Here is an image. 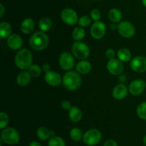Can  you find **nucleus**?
Listing matches in <instances>:
<instances>
[{"label": "nucleus", "mask_w": 146, "mask_h": 146, "mask_svg": "<svg viewBox=\"0 0 146 146\" xmlns=\"http://www.w3.org/2000/svg\"><path fill=\"white\" fill-rule=\"evenodd\" d=\"M146 87V82L143 80H133L128 87V91L135 96L140 95L144 92Z\"/></svg>", "instance_id": "ddd939ff"}, {"label": "nucleus", "mask_w": 146, "mask_h": 146, "mask_svg": "<svg viewBox=\"0 0 146 146\" xmlns=\"http://www.w3.org/2000/svg\"><path fill=\"white\" fill-rule=\"evenodd\" d=\"M128 91V90L126 86L123 83H121V84H117L114 87L112 92V95L113 98L116 100H122L126 97Z\"/></svg>", "instance_id": "dca6fc26"}, {"label": "nucleus", "mask_w": 146, "mask_h": 146, "mask_svg": "<svg viewBox=\"0 0 146 146\" xmlns=\"http://www.w3.org/2000/svg\"><path fill=\"white\" fill-rule=\"evenodd\" d=\"M142 3L144 7H146V0H142Z\"/></svg>", "instance_id": "37998d69"}, {"label": "nucleus", "mask_w": 146, "mask_h": 146, "mask_svg": "<svg viewBox=\"0 0 146 146\" xmlns=\"http://www.w3.org/2000/svg\"><path fill=\"white\" fill-rule=\"evenodd\" d=\"M76 71L79 73L80 74H86L91 72L92 69L91 64L88 61L86 60H81L78 62V64H76Z\"/></svg>", "instance_id": "aec40b11"}, {"label": "nucleus", "mask_w": 146, "mask_h": 146, "mask_svg": "<svg viewBox=\"0 0 146 146\" xmlns=\"http://www.w3.org/2000/svg\"><path fill=\"white\" fill-rule=\"evenodd\" d=\"M137 115L141 120H146V101L141 103L137 107Z\"/></svg>", "instance_id": "c85d7f7f"}, {"label": "nucleus", "mask_w": 146, "mask_h": 146, "mask_svg": "<svg viewBox=\"0 0 146 146\" xmlns=\"http://www.w3.org/2000/svg\"><path fill=\"white\" fill-rule=\"evenodd\" d=\"M90 17H91V19L94 21H100L101 18V13L98 9H93L91 11V13H90Z\"/></svg>", "instance_id": "473e14b6"}, {"label": "nucleus", "mask_w": 146, "mask_h": 146, "mask_svg": "<svg viewBox=\"0 0 146 146\" xmlns=\"http://www.w3.org/2000/svg\"><path fill=\"white\" fill-rule=\"evenodd\" d=\"M33 55L30 50L23 48L19 50L14 58L16 66L21 70H29L32 65Z\"/></svg>", "instance_id": "f257e3e1"}, {"label": "nucleus", "mask_w": 146, "mask_h": 146, "mask_svg": "<svg viewBox=\"0 0 146 146\" xmlns=\"http://www.w3.org/2000/svg\"><path fill=\"white\" fill-rule=\"evenodd\" d=\"M115 51H114L113 49H108V50H106V56L107 58L109 59V60L115 58Z\"/></svg>", "instance_id": "f704fd0d"}, {"label": "nucleus", "mask_w": 146, "mask_h": 146, "mask_svg": "<svg viewBox=\"0 0 146 146\" xmlns=\"http://www.w3.org/2000/svg\"><path fill=\"white\" fill-rule=\"evenodd\" d=\"M110 27H111V29L112 30L118 29V25L116 24V23H112V24L110 25Z\"/></svg>", "instance_id": "58836bf2"}, {"label": "nucleus", "mask_w": 146, "mask_h": 146, "mask_svg": "<svg viewBox=\"0 0 146 146\" xmlns=\"http://www.w3.org/2000/svg\"><path fill=\"white\" fill-rule=\"evenodd\" d=\"M63 86L69 91L76 90L81 87V77L79 73L76 71H68L63 77Z\"/></svg>", "instance_id": "f03ea898"}, {"label": "nucleus", "mask_w": 146, "mask_h": 146, "mask_svg": "<svg viewBox=\"0 0 146 146\" xmlns=\"http://www.w3.org/2000/svg\"><path fill=\"white\" fill-rule=\"evenodd\" d=\"M35 26L34 21L31 18H27L22 21L20 26L21 32L25 34H30L33 31Z\"/></svg>", "instance_id": "f3484780"}, {"label": "nucleus", "mask_w": 146, "mask_h": 146, "mask_svg": "<svg viewBox=\"0 0 146 146\" xmlns=\"http://www.w3.org/2000/svg\"><path fill=\"white\" fill-rule=\"evenodd\" d=\"M29 72L31 77H37L41 74V69L38 64H32L29 69Z\"/></svg>", "instance_id": "7c9ffc66"}, {"label": "nucleus", "mask_w": 146, "mask_h": 146, "mask_svg": "<svg viewBox=\"0 0 146 146\" xmlns=\"http://www.w3.org/2000/svg\"><path fill=\"white\" fill-rule=\"evenodd\" d=\"M108 17L113 23H120L122 19V12L117 8H113L108 11Z\"/></svg>", "instance_id": "4be33fe9"}, {"label": "nucleus", "mask_w": 146, "mask_h": 146, "mask_svg": "<svg viewBox=\"0 0 146 146\" xmlns=\"http://www.w3.org/2000/svg\"><path fill=\"white\" fill-rule=\"evenodd\" d=\"M86 35V31L84 27H76L72 32V37L76 42L81 41L84 38Z\"/></svg>", "instance_id": "a878e982"}, {"label": "nucleus", "mask_w": 146, "mask_h": 146, "mask_svg": "<svg viewBox=\"0 0 146 146\" xmlns=\"http://www.w3.org/2000/svg\"><path fill=\"white\" fill-rule=\"evenodd\" d=\"M61 107H62L64 110H70V109L71 108V102H70L68 100H63L62 102H61Z\"/></svg>", "instance_id": "72a5a7b5"}, {"label": "nucleus", "mask_w": 146, "mask_h": 146, "mask_svg": "<svg viewBox=\"0 0 146 146\" xmlns=\"http://www.w3.org/2000/svg\"><path fill=\"white\" fill-rule=\"evenodd\" d=\"M4 14H5V9H4V5L3 4H0V17L2 18L4 17Z\"/></svg>", "instance_id": "4c0bfd02"}, {"label": "nucleus", "mask_w": 146, "mask_h": 146, "mask_svg": "<svg viewBox=\"0 0 146 146\" xmlns=\"http://www.w3.org/2000/svg\"><path fill=\"white\" fill-rule=\"evenodd\" d=\"M68 116L73 123H78L82 118V113L77 106H72L69 110Z\"/></svg>", "instance_id": "412c9836"}, {"label": "nucleus", "mask_w": 146, "mask_h": 146, "mask_svg": "<svg viewBox=\"0 0 146 146\" xmlns=\"http://www.w3.org/2000/svg\"><path fill=\"white\" fill-rule=\"evenodd\" d=\"M7 44L11 50H18L22 47L23 40L19 34H11L7 39Z\"/></svg>", "instance_id": "2eb2a0df"}, {"label": "nucleus", "mask_w": 146, "mask_h": 146, "mask_svg": "<svg viewBox=\"0 0 146 146\" xmlns=\"http://www.w3.org/2000/svg\"><path fill=\"white\" fill-rule=\"evenodd\" d=\"M102 134L98 129H90L83 136V142L88 146H94L98 144L101 140Z\"/></svg>", "instance_id": "423d86ee"}, {"label": "nucleus", "mask_w": 146, "mask_h": 146, "mask_svg": "<svg viewBox=\"0 0 146 146\" xmlns=\"http://www.w3.org/2000/svg\"><path fill=\"white\" fill-rule=\"evenodd\" d=\"M126 80V77L125 75H120L119 77V81H121V82H123Z\"/></svg>", "instance_id": "a19ab883"}, {"label": "nucleus", "mask_w": 146, "mask_h": 146, "mask_svg": "<svg viewBox=\"0 0 146 146\" xmlns=\"http://www.w3.org/2000/svg\"><path fill=\"white\" fill-rule=\"evenodd\" d=\"M94 1H101V0H94Z\"/></svg>", "instance_id": "c03bdc74"}, {"label": "nucleus", "mask_w": 146, "mask_h": 146, "mask_svg": "<svg viewBox=\"0 0 146 146\" xmlns=\"http://www.w3.org/2000/svg\"><path fill=\"white\" fill-rule=\"evenodd\" d=\"M91 17L88 15H83L78 19V24L81 27H86L91 24Z\"/></svg>", "instance_id": "2f4dec72"}, {"label": "nucleus", "mask_w": 146, "mask_h": 146, "mask_svg": "<svg viewBox=\"0 0 146 146\" xmlns=\"http://www.w3.org/2000/svg\"><path fill=\"white\" fill-rule=\"evenodd\" d=\"M12 27L7 21H2L0 24V35L2 38H7L11 34Z\"/></svg>", "instance_id": "5701e85b"}, {"label": "nucleus", "mask_w": 146, "mask_h": 146, "mask_svg": "<svg viewBox=\"0 0 146 146\" xmlns=\"http://www.w3.org/2000/svg\"><path fill=\"white\" fill-rule=\"evenodd\" d=\"M70 137L73 140L76 142H79L80 140H83V135L82 131L81 129L78 128V127H74L70 131Z\"/></svg>", "instance_id": "bb28decb"}, {"label": "nucleus", "mask_w": 146, "mask_h": 146, "mask_svg": "<svg viewBox=\"0 0 146 146\" xmlns=\"http://www.w3.org/2000/svg\"><path fill=\"white\" fill-rule=\"evenodd\" d=\"M107 70L113 75H120L123 70V64L118 59H111L107 63Z\"/></svg>", "instance_id": "f8f14e48"}, {"label": "nucleus", "mask_w": 146, "mask_h": 146, "mask_svg": "<svg viewBox=\"0 0 146 146\" xmlns=\"http://www.w3.org/2000/svg\"><path fill=\"white\" fill-rule=\"evenodd\" d=\"M29 146H41V144H40L37 141H32L31 143L29 144Z\"/></svg>", "instance_id": "ea45409f"}, {"label": "nucleus", "mask_w": 146, "mask_h": 146, "mask_svg": "<svg viewBox=\"0 0 146 146\" xmlns=\"http://www.w3.org/2000/svg\"><path fill=\"white\" fill-rule=\"evenodd\" d=\"M117 56H118V60L124 62H129L131 60V52L127 48H121L118 50Z\"/></svg>", "instance_id": "393cba45"}, {"label": "nucleus", "mask_w": 146, "mask_h": 146, "mask_svg": "<svg viewBox=\"0 0 146 146\" xmlns=\"http://www.w3.org/2000/svg\"><path fill=\"white\" fill-rule=\"evenodd\" d=\"M31 76L29 72H21L17 77V82L21 87H26L31 82Z\"/></svg>", "instance_id": "6ab92c4d"}, {"label": "nucleus", "mask_w": 146, "mask_h": 146, "mask_svg": "<svg viewBox=\"0 0 146 146\" xmlns=\"http://www.w3.org/2000/svg\"><path fill=\"white\" fill-rule=\"evenodd\" d=\"M61 18L65 24L74 25L78 23V17L76 11L71 8H66L61 13Z\"/></svg>", "instance_id": "6e6552de"}, {"label": "nucleus", "mask_w": 146, "mask_h": 146, "mask_svg": "<svg viewBox=\"0 0 146 146\" xmlns=\"http://www.w3.org/2000/svg\"><path fill=\"white\" fill-rule=\"evenodd\" d=\"M9 117L8 115L5 112H1L0 113V128L4 129L6 128L9 124Z\"/></svg>", "instance_id": "c756f323"}, {"label": "nucleus", "mask_w": 146, "mask_h": 146, "mask_svg": "<svg viewBox=\"0 0 146 146\" xmlns=\"http://www.w3.org/2000/svg\"><path fill=\"white\" fill-rule=\"evenodd\" d=\"M59 64L63 70L70 71L75 64L74 56L67 52H63L59 57Z\"/></svg>", "instance_id": "1a4fd4ad"}, {"label": "nucleus", "mask_w": 146, "mask_h": 146, "mask_svg": "<svg viewBox=\"0 0 146 146\" xmlns=\"http://www.w3.org/2000/svg\"><path fill=\"white\" fill-rule=\"evenodd\" d=\"M48 44V37L44 31H36L31 36L29 45L36 51H41L46 48Z\"/></svg>", "instance_id": "7ed1b4c3"}, {"label": "nucleus", "mask_w": 146, "mask_h": 146, "mask_svg": "<svg viewBox=\"0 0 146 146\" xmlns=\"http://www.w3.org/2000/svg\"><path fill=\"white\" fill-rule=\"evenodd\" d=\"M143 142L144 144L146 145V135L143 137Z\"/></svg>", "instance_id": "79ce46f5"}, {"label": "nucleus", "mask_w": 146, "mask_h": 146, "mask_svg": "<svg viewBox=\"0 0 146 146\" xmlns=\"http://www.w3.org/2000/svg\"><path fill=\"white\" fill-rule=\"evenodd\" d=\"M38 27L41 31H48L52 27V21L49 17H43L38 21Z\"/></svg>", "instance_id": "b1692460"}, {"label": "nucleus", "mask_w": 146, "mask_h": 146, "mask_svg": "<svg viewBox=\"0 0 146 146\" xmlns=\"http://www.w3.org/2000/svg\"><path fill=\"white\" fill-rule=\"evenodd\" d=\"M106 32V24L101 21H95L91 28V35L96 40L103 38Z\"/></svg>", "instance_id": "9d476101"}, {"label": "nucleus", "mask_w": 146, "mask_h": 146, "mask_svg": "<svg viewBox=\"0 0 146 146\" xmlns=\"http://www.w3.org/2000/svg\"><path fill=\"white\" fill-rule=\"evenodd\" d=\"M36 135L41 140H46L50 139L53 136H55V133L46 127H40L37 129Z\"/></svg>", "instance_id": "a211bd4d"}, {"label": "nucleus", "mask_w": 146, "mask_h": 146, "mask_svg": "<svg viewBox=\"0 0 146 146\" xmlns=\"http://www.w3.org/2000/svg\"><path fill=\"white\" fill-rule=\"evenodd\" d=\"M104 146H118V145H117V143L114 140L108 139L104 143Z\"/></svg>", "instance_id": "c9c22d12"}, {"label": "nucleus", "mask_w": 146, "mask_h": 146, "mask_svg": "<svg viewBox=\"0 0 146 146\" xmlns=\"http://www.w3.org/2000/svg\"><path fill=\"white\" fill-rule=\"evenodd\" d=\"M73 54L79 60H84L90 55V49L88 46L82 42H76L71 47Z\"/></svg>", "instance_id": "39448f33"}, {"label": "nucleus", "mask_w": 146, "mask_h": 146, "mask_svg": "<svg viewBox=\"0 0 146 146\" xmlns=\"http://www.w3.org/2000/svg\"><path fill=\"white\" fill-rule=\"evenodd\" d=\"M44 80H45L46 82L49 84L50 86L57 87L61 84L63 79L61 78L59 73L53 71V70H50L49 72H47L45 73Z\"/></svg>", "instance_id": "4468645a"}, {"label": "nucleus", "mask_w": 146, "mask_h": 146, "mask_svg": "<svg viewBox=\"0 0 146 146\" xmlns=\"http://www.w3.org/2000/svg\"><path fill=\"white\" fill-rule=\"evenodd\" d=\"M42 69L45 72H49L51 70V67L48 63H44L42 65Z\"/></svg>", "instance_id": "e433bc0d"}, {"label": "nucleus", "mask_w": 146, "mask_h": 146, "mask_svg": "<svg viewBox=\"0 0 146 146\" xmlns=\"http://www.w3.org/2000/svg\"><path fill=\"white\" fill-rule=\"evenodd\" d=\"M19 133L14 127H6L1 131V140L6 144L14 145L19 143Z\"/></svg>", "instance_id": "20e7f679"}, {"label": "nucleus", "mask_w": 146, "mask_h": 146, "mask_svg": "<svg viewBox=\"0 0 146 146\" xmlns=\"http://www.w3.org/2000/svg\"><path fill=\"white\" fill-rule=\"evenodd\" d=\"M118 31L122 37L125 38H131L135 34V28L130 21H123L118 24Z\"/></svg>", "instance_id": "0eeeda50"}, {"label": "nucleus", "mask_w": 146, "mask_h": 146, "mask_svg": "<svg viewBox=\"0 0 146 146\" xmlns=\"http://www.w3.org/2000/svg\"><path fill=\"white\" fill-rule=\"evenodd\" d=\"M130 67L134 72L142 73L146 71V57L144 56H137L132 59Z\"/></svg>", "instance_id": "9b49d317"}, {"label": "nucleus", "mask_w": 146, "mask_h": 146, "mask_svg": "<svg viewBox=\"0 0 146 146\" xmlns=\"http://www.w3.org/2000/svg\"><path fill=\"white\" fill-rule=\"evenodd\" d=\"M48 146H66L64 139L59 136H53L48 140Z\"/></svg>", "instance_id": "cd10ccee"}]
</instances>
